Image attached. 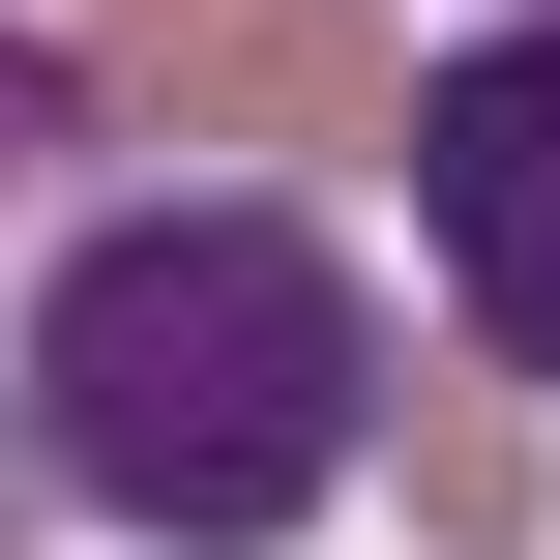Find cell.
I'll use <instances>...</instances> for the list:
<instances>
[{"label":"cell","mask_w":560,"mask_h":560,"mask_svg":"<svg viewBox=\"0 0 560 560\" xmlns=\"http://www.w3.org/2000/svg\"><path fill=\"white\" fill-rule=\"evenodd\" d=\"M384 443H413L443 560H532V384H384Z\"/></svg>","instance_id":"cell-4"},{"label":"cell","mask_w":560,"mask_h":560,"mask_svg":"<svg viewBox=\"0 0 560 560\" xmlns=\"http://www.w3.org/2000/svg\"><path fill=\"white\" fill-rule=\"evenodd\" d=\"M89 148H118V118H89V59H59V30H0V207H59Z\"/></svg>","instance_id":"cell-5"},{"label":"cell","mask_w":560,"mask_h":560,"mask_svg":"<svg viewBox=\"0 0 560 560\" xmlns=\"http://www.w3.org/2000/svg\"><path fill=\"white\" fill-rule=\"evenodd\" d=\"M384 177H413V266H443V325H472V354L560 413V0H502L472 59H413Z\"/></svg>","instance_id":"cell-2"},{"label":"cell","mask_w":560,"mask_h":560,"mask_svg":"<svg viewBox=\"0 0 560 560\" xmlns=\"http://www.w3.org/2000/svg\"><path fill=\"white\" fill-rule=\"evenodd\" d=\"M0 532H59V502H30V413H0Z\"/></svg>","instance_id":"cell-6"},{"label":"cell","mask_w":560,"mask_h":560,"mask_svg":"<svg viewBox=\"0 0 560 560\" xmlns=\"http://www.w3.org/2000/svg\"><path fill=\"white\" fill-rule=\"evenodd\" d=\"M59 59H89V118H177V148H384L413 118L384 0H59Z\"/></svg>","instance_id":"cell-3"},{"label":"cell","mask_w":560,"mask_h":560,"mask_svg":"<svg viewBox=\"0 0 560 560\" xmlns=\"http://www.w3.org/2000/svg\"><path fill=\"white\" fill-rule=\"evenodd\" d=\"M0 413H30V502L118 560H266L384 472V295L295 177H177V207H89L0 325Z\"/></svg>","instance_id":"cell-1"}]
</instances>
